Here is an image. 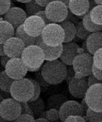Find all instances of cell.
Wrapping results in <instances>:
<instances>
[{
  "mask_svg": "<svg viewBox=\"0 0 102 122\" xmlns=\"http://www.w3.org/2000/svg\"><path fill=\"white\" fill-rule=\"evenodd\" d=\"M3 55H5V50H4V44L0 43V56H3Z\"/></svg>",
  "mask_w": 102,
  "mask_h": 122,
  "instance_id": "7bdbcfd3",
  "label": "cell"
},
{
  "mask_svg": "<svg viewBox=\"0 0 102 122\" xmlns=\"http://www.w3.org/2000/svg\"><path fill=\"white\" fill-rule=\"evenodd\" d=\"M31 81L34 85V95L30 101H34L39 97L40 94H41V87H40V84L37 81L34 80V79H31Z\"/></svg>",
  "mask_w": 102,
  "mask_h": 122,
  "instance_id": "1f68e13d",
  "label": "cell"
},
{
  "mask_svg": "<svg viewBox=\"0 0 102 122\" xmlns=\"http://www.w3.org/2000/svg\"><path fill=\"white\" fill-rule=\"evenodd\" d=\"M86 46L88 52L92 55L98 49L102 48V31L90 33L85 40Z\"/></svg>",
  "mask_w": 102,
  "mask_h": 122,
  "instance_id": "ac0fdd59",
  "label": "cell"
},
{
  "mask_svg": "<svg viewBox=\"0 0 102 122\" xmlns=\"http://www.w3.org/2000/svg\"><path fill=\"white\" fill-rule=\"evenodd\" d=\"M14 80L6 73V72L1 71L0 72V90L10 93V87L12 86Z\"/></svg>",
  "mask_w": 102,
  "mask_h": 122,
  "instance_id": "cb8c5ba5",
  "label": "cell"
},
{
  "mask_svg": "<svg viewBox=\"0 0 102 122\" xmlns=\"http://www.w3.org/2000/svg\"><path fill=\"white\" fill-rule=\"evenodd\" d=\"M64 121L65 122H85L87 121L85 116H79V115H72L68 116Z\"/></svg>",
  "mask_w": 102,
  "mask_h": 122,
  "instance_id": "e575fe53",
  "label": "cell"
},
{
  "mask_svg": "<svg viewBox=\"0 0 102 122\" xmlns=\"http://www.w3.org/2000/svg\"><path fill=\"white\" fill-rule=\"evenodd\" d=\"M11 58L9 57L8 56H7V55H3V56H2L1 57H0V64H2V66H3V67L5 68L6 64H7V62L9 61V60Z\"/></svg>",
  "mask_w": 102,
  "mask_h": 122,
  "instance_id": "ab89813d",
  "label": "cell"
},
{
  "mask_svg": "<svg viewBox=\"0 0 102 122\" xmlns=\"http://www.w3.org/2000/svg\"><path fill=\"white\" fill-rule=\"evenodd\" d=\"M93 65V55L91 53L88 52L79 53L74 58L72 63L74 77L77 78H81L83 77L89 76L92 73Z\"/></svg>",
  "mask_w": 102,
  "mask_h": 122,
  "instance_id": "5b68a950",
  "label": "cell"
},
{
  "mask_svg": "<svg viewBox=\"0 0 102 122\" xmlns=\"http://www.w3.org/2000/svg\"><path fill=\"white\" fill-rule=\"evenodd\" d=\"M41 75L47 83L58 85L66 78V65L58 59L46 61L41 67Z\"/></svg>",
  "mask_w": 102,
  "mask_h": 122,
  "instance_id": "6da1fadb",
  "label": "cell"
},
{
  "mask_svg": "<svg viewBox=\"0 0 102 122\" xmlns=\"http://www.w3.org/2000/svg\"><path fill=\"white\" fill-rule=\"evenodd\" d=\"M36 45L39 46L43 51L45 61H53L59 59L62 53V44L58 46H50L45 44L42 39L41 35L37 37Z\"/></svg>",
  "mask_w": 102,
  "mask_h": 122,
  "instance_id": "2e32d148",
  "label": "cell"
},
{
  "mask_svg": "<svg viewBox=\"0 0 102 122\" xmlns=\"http://www.w3.org/2000/svg\"><path fill=\"white\" fill-rule=\"evenodd\" d=\"M0 114L7 121H14L21 114L20 102L13 97L4 99L0 103Z\"/></svg>",
  "mask_w": 102,
  "mask_h": 122,
  "instance_id": "52a82bcc",
  "label": "cell"
},
{
  "mask_svg": "<svg viewBox=\"0 0 102 122\" xmlns=\"http://www.w3.org/2000/svg\"><path fill=\"white\" fill-rule=\"evenodd\" d=\"M40 117L47 118L49 121H58L60 120L59 110L55 108L48 109V110H47L46 112H44Z\"/></svg>",
  "mask_w": 102,
  "mask_h": 122,
  "instance_id": "f546056e",
  "label": "cell"
},
{
  "mask_svg": "<svg viewBox=\"0 0 102 122\" xmlns=\"http://www.w3.org/2000/svg\"><path fill=\"white\" fill-rule=\"evenodd\" d=\"M29 105L34 113V116H41V115L44 112L45 105L43 99L40 97L37 98L34 101H29Z\"/></svg>",
  "mask_w": 102,
  "mask_h": 122,
  "instance_id": "603a6c76",
  "label": "cell"
},
{
  "mask_svg": "<svg viewBox=\"0 0 102 122\" xmlns=\"http://www.w3.org/2000/svg\"><path fill=\"white\" fill-rule=\"evenodd\" d=\"M21 105V113H26L34 116V113L29 105V102H20Z\"/></svg>",
  "mask_w": 102,
  "mask_h": 122,
  "instance_id": "d590c367",
  "label": "cell"
},
{
  "mask_svg": "<svg viewBox=\"0 0 102 122\" xmlns=\"http://www.w3.org/2000/svg\"><path fill=\"white\" fill-rule=\"evenodd\" d=\"M102 83L100 81L97 80L96 77L93 75V74L91 73L89 76H87V83H88V86H90L92 85H94V84H96V83Z\"/></svg>",
  "mask_w": 102,
  "mask_h": 122,
  "instance_id": "f35d334b",
  "label": "cell"
},
{
  "mask_svg": "<svg viewBox=\"0 0 102 122\" xmlns=\"http://www.w3.org/2000/svg\"><path fill=\"white\" fill-rule=\"evenodd\" d=\"M102 83L89 86L84 99L88 108L94 111L102 112Z\"/></svg>",
  "mask_w": 102,
  "mask_h": 122,
  "instance_id": "ba28073f",
  "label": "cell"
},
{
  "mask_svg": "<svg viewBox=\"0 0 102 122\" xmlns=\"http://www.w3.org/2000/svg\"><path fill=\"white\" fill-rule=\"evenodd\" d=\"M83 50L77 43L72 42L62 43V53L59 57L60 60L66 65L72 66L74 58L79 53H83Z\"/></svg>",
  "mask_w": 102,
  "mask_h": 122,
  "instance_id": "8fae6325",
  "label": "cell"
},
{
  "mask_svg": "<svg viewBox=\"0 0 102 122\" xmlns=\"http://www.w3.org/2000/svg\"><path fill=\"white\" fill-rule=\"evenodd\" d=\"M11 0H0V15H4L11 7Z\"/></svg>",
  "mask_w": 102,
  "mask_h": 122,
  "instance_id": "d6a6232c",
  "label": "cell"
},
{
  "mask_svg": "<svg viewBox=\"0 0 102 122\" xmlns=\"http://www.w3.org/2000/svg\"><path fill=\"white\" fill-rule=\"evenodd\" d=\"M101 88H102V86H101Z\"/></svg>",
  "mask_w": 102,
  "mask_h": 122,
  "instance_id": "db71d44e",
  "label": "cell"
},
{
  "mask_svg": "<svg viewBox=\"0 0 102 122\" xmlns=\"http://www.w3.org/2000/svg\"><path fill=\"white\" fill-rule=\"evenodd\" d=\"M25 11L28 16L30 15H36L38 12L41 10H44V7H42L39 4L36 2L35 0H31V1L26 3L25 5Z\"/></svg>",
  "mask_w": 102,
  "mask_h": 122,
  "instance_id": "4316f807",
  "label": "cell"
},
{
  "mask_svg": "<svg viewBox=\"0 0 102 122\" xmlns=\"http://www.w3.org/2000/svg\"><path fill=\"white\" fill-rule=\"evenodd\" d=\"M96 5H97L94 0H89V11L91 10Z\"/></svg>",
  "mask_w": 102,
  "mask_h": 122,
  "instance_id": "b9f144b4",
  "label": "cell"
},
{
  "mask_svg": "<svg viewBox=\"0 0 102 122\" xmlns=\"http://www.w3.org/2000/svg\"><path fill=\"white\" fill-rule=\"evenodd\" d=\"M35 121L37 122H48L49 121L47 118H43V117H39L37 119H35Z\"/></svg>",
  "mask_w": 102,
  "mask_h": 122,
  "instance_id": "f6af8a7d",
  "label": "cell"
},
{
  "mask_svg": "<svg viewBox=\"0 0 102 122\" xmlns=\"http://www.w3.org/2000/svg\"><path fill=\"white\" fill-rule=\"evenodd\" d=\"M27 17L28 15L26 11L18 7H11L3 15L4 20L9 22L15 29L24 24Z\"/></svg>",
  "mask_w": 102,
  "mask_h": 122,
  "instance_id": "9a60e30c",
  "label": "cell"
},
{
  "mask_svg": "<svg viewBox=\"0 0 102 122\" xmlns=\"http://www.w3.org/2000/svg\"><path fill=\"white\" fill-rule=\"evenodd\" d=\"M48 18L52 23L59 24L67 18L69 8L66 5L59 0H54L44 7Z\"/></svg>",
  "mask_w": 102,
  "mask_h": 122,
  "instance_id": "8992f818",
  "label": "cell"
},
{
  "mask_svg": "<svg viewBox=\"0 0 102 122\" xmlns=\"http://www.w3.org/2000/svg\"><path fill=\"white\" fill-rule=\"evenodd\" d=\"M42 41L50 46H58L63 42L65 34L59 24L50 23L45 25L41 34Z\"/></svg>",
  "mask_w": 102,
  "mask_h": 122,
  "instance_id": "277c9868",
  "label": "cell"
},
{
  "mask_svg": "<svg viewBox=\"0 0 102 122\" xmlns=\"http://www.w3.org/2000/svg\"><path fill=\"white\" fill-rule=\"evenodd\" d=\"M14 121H16V122H24V121L33 122V121H35V118L31 115L26 114V113H21Z\"/></svg>",
  "mask_w": 102,
  "mask_h": 122,
  "instance_id": "836d02e7",
  "label": "cell"
},
{
  "mask_svg": "<svg viewBox=\"0 0 102 122\" xmlns=\"http://www.w3.org/2000/svg\"><path fill=\"white\" fill-rule=\"evenodd\" d=\"M15 29L5 20H0V43L4 44L7 40L15 36Z\"/></svg>",
  "mask_w": 102,
  "mask_h": 122,
  "instance_id": "d6986e66",
  "label": "cell"
},
{
  "mask_svg": "<svg viewBox=\"0 0 102 122\" xmlns=\"http://www.w3.org/2000/svg\"><path fill=\"white\" fill-rule=\"evenodd\" d=\"M4 18H3V17L2 16V15H0V20H3Z\"/></svg>",
  "mask_w": 102,
  "mask_h": 122,
  "instance_id": "816d5d0a",
  "label": "cell"
},
{
  "mask_svg": "<svg viewBox=\"0 0 102 122\" xmlns=\"http://www.w3.org/2000/svg\"><path fill=\"white\" fill-rule=\"evenodd\" d=\"M83 24L85 26V28L90 33L102 31V25H97L92 21V20L90 18V13L89 12L86 13L83 17Z\"/></svg>",
  "mask_w": 102,
  "mask_h": 122,
  "instance_id": "d4e9b609",
  "label": "cell"
},
{
  "mask_svg": "<svg viewBox=\"0 0 102 122\" xmlns=\"http://www.w3.org/2000/svg\"><path fill=\"white\" fill-rule=\"evenodd\" d=\"M16 2H20V3H24V4H26L30 1H31V0H15Z\"/></svg>",
  "mask_w": 102,
  "mask_h": 122,
  "instance_id": "bcb514c9",
  "label": "cell"
},
{
  "mask_svg": "<svg viewBox=\"0 0 102 122\" xmlns=\"http://www.w3.org/2000/svg\"><path fill=\"white\" fill-rule=\"evenodd\" d=\"M14 1H15V0H11V2H14Z\"/></svg>",
  "mask_w": 102,
  "mask_h": 122,
  "instance_id": "f5cc1de1",
  "label": "cell"
},
{
  "mask_svg": "<svg viewBox=\"0 0 102 122\" xmlns=\"http://www.w3.org/2000/svg\"><path fill=\"white\" fill-rule=\"evenodd\" d=\"M35 1H36V2L37 4H39L42 7H45L49 3H50L51 2L54 1V0H35Z\"/></svg>",
  "mask_w": 102,
  "mask_h": 122,
  "instance_id": "60d3db41",
  "label": "cell"
},
{
  "mask_svg": "<svg viewBox=\"0 0 102 122\" xmlns=\"http://www.w3.org/2000/svg\"><path fill=\"white\" fill-rule=\"evenodd\" d=\"M45 25L46 24L43 19L36 15L28 16L23 24L26 34L34 37H37L41 35Z\"/></svg>",
  "mask_w": 102,
  "mask_h": 122,
  "instance_id": "30bf717a",
  "label": "cell"
},
{
  "mask_svg": "<svg viewBox=\"0 0 102 122\" xmlns=\"http://www.w3.org/2000/svg\"><path fill=\"white\" fill-rule=\"evenodd\" d=\"M87 77L77 78L74 76L69 81V91L70 94L77 99H83L85 97L89 86Z\"/></svg>",
  "mask_w": 102,
  "mask_h": 122,
  "instance_id": "5bb4252c",
  "label": "cell"
},
{
  "mask_svg": "<svg viewBox=\"0 0 102 122\" xmlns=\"http://www.w3.org/2000/svg\"><path fill=\"white\" fill-rule=\"evenodd\" d=\"M87 121L90 122H102V112H97L88 108L85 115Z\"/></svg>",
  "mask_w": 102,
  "mask_h": 122,
  "instance_id": "83f0119b",
  "label": "cell"
},
{
  "mask_svg": "<svg viewBox=\"0 0 102 122\" xmlns=\"http://www.w3.org/2000/svg\"><path fill=\"white\" fill-rule=\"evenodd\" d=\"M90 18L97 25H102V5H96L89 11Z\"/></svg>",
  "mask_w": 102,
  "mask_h": 122,
  "instance_id": "484cf974",
  "label": "cell"
},
{
  "mask_svg": "<svg viewBox=\"0 0 102 122\" xmlns=\"http://www.w3.org/2000/svg\"><path fill=\"white\" fill-rule=\"evenodd\" d=\"M11 97L18 102H29L34 95V85L31 79L23 77L14 80L10 87Z\"/></svg>",
  "mask_w": 102,
  "mask_h": 122,
  "instance_id": "3957f363",
  "label": "cell"
},
{
  "mask_svg": "<svg viewBox=\"0 0 102 122\" xmlns=\"http://www.w3.org/2000/svg\"><path fill=\"white\" fill-rule=\"evenodd\" d=\"M3 99H4V97L2 96V94H0V103H1V102H2Z\"/></svg>",
  "mask_w": 102,
  "mask_h": 122,
  "instance_id": "f907efd6",
  "label": "cell"
},
{
  "mask_svg": "<svg viewBox=\"0 0 102 122\" xmlns=\"http://www.w3.org/2000/svg\"><path fill=\"white\" fill-rule=\"evenodd\" d=\"M59 1H61V2H63L65 5H66L68 6V5H69V2L70 0H59Z\"/></svg>",
  "mask_w": 102,
  "mask_h": 122,
  "instance_id": "c3c4849f",
  "label": "cell"
},
{
  "mask_svg": "<svg viewBox=\"0 0 102 122\" xmlns=\"http://www.w3.org/2000/svg\"><path fill=\"white\" fill-rule=\"evenodd\" d=\"M96 5H102V0H94Z\"/></svg>",
  "mask_w": 102,
  "mask_h": 122,
  "instance_id": "7dc6e473",
  "label": "cell"
},
{
  "mask_svg": "<svg viewBox=\"0 0 102 122\" xmlns=\"http://www.w3.org/2000/svg\"><path fill=\"white\" fill-rule=\"evenodd\" d=\"M68 8L73 15L83 18L89 12V0H70Z\"/></svg>",
  "mask_w": 102,
  "mask_h": 122,
  "instance_id": "e0dca14e",
  "label": "cell"
},
{
  "mask_svg": "<svg viewBox=\"0 0 102 122\" xmlns=\"http://www.w3.org/2000/svg\"><path fill=\"white\" fill-rule=\"evenodd\" d=\"M15 36L17 37L18 38L20 39L23 42H24V44L26 45V47L29 46H31V45H35L36 44L37 37H31L29 35H27L24 29V26L23 25L18 26L15 29Z\"/></svg>",
  "mask_w": 102,
  "mask_h": 122,
  "instance_id": "44dd1931",
  "label": "cell"
},
{
  "mask_svg": "<svg viewBox=\"0 0 102 122\" xmlns=\"http://www.w3.org/2000/svg\"><path fill=\"white\" fill-rule=\"evenodd\" d=\"M5 121H7L2 116L1 114H0V122H5Z\"/></svg>",
  "mask_w": 102,
  "mask_h": 122,
  "instance_id": "681fc988",
  "label": "cell"
},
{
  "mask_svg": "<svg viewBox=\"0 0 102 122\" xmlns=\"http://www.w3.org/2000/svg\"><path fill=\"white\" fill-rule=\"evenodd\" d=\"M76 26V37L80 40H85L87 37L90 35V32H89L83 26L82 21H78L75 24Z\"/></svg>",
  "mask_w": 102,
  "mask_h": 122,
  "instance_id": "f1b7e54d",
  "label": "cell"
},
{
  "mask_svg": "<svg viewBox=\"0 0 102 122\" xmlns=\"http://www.w3.org/2000/svg\"><path fill=\"white\" fill-rule=\"evenodd\" d=\"M81 105H82V106H83V109H84V110H85V112L86 113L87 110L88 109V106H87V105L86 104V102H85V101L84 98H83V101H82V102H81Z\"/></svg>",
  "mask_w": 102,
  "mask_h": 122,
  "instance_id": "ee69618b",
  "label": "cell"
},
{
  "mask_svg": "<svg viewBox=\"0 0 102 122\" xmlns=\"http://www.w3.org/2000/svg\"><path fill=\"white\" fill-rule=\"evenodd\" d=\"M26 45L20 39L14 36L4 43V50L7 56L10 58H20Z\"/></svg>",
  "mask_w": 102,
  "mask_h": 122,
  "instance_id": "4fadbf2b",
  "label": "cell"
},
{
  "mask_svg": "<svg viewBox=\"0 0 102 122\" xmlns=\"http://www.w3.org/2000/svg\"><path fill=\"white\" fill-rule=\"evenodd\" d=\"M5 71L11 78L18 80L25 77L28 69L21 58H11L5 66Z\"/></svg>",
  "mask_w": 102,
  "mask_h": 122,
  "instance_id": "9c48e42d",
  "label": "cell"
},
{
  "mask_svg": "<svg viewBox=\"0 0 102 122\" xmlns=\"http://www.w3.org/2000/svg\"><path fill=\"white\" fill-rule=\"evenodd\" d=\"M36 15H38V16H39L41 18H42L46 25H47V24H50V23H52V22L49 20V18H48L46 13H45L44 10H41V11H39V12H38V13L36 14Z\"/></svg>",
  "mask_w": 102,
  "mask_h": 122,
  "instance_id": "74e56055",
  "label": "cell"
},
{
  "mask_svg": "<svg viewBox=\"0 0 102 122\" xmlns=\"http://www.w3.org/2000/svg\"><path fill=\"white\" fill-rule=\"evenodd\" d=\"M72 115L85 116V112L81 103L74 100H67L59 109L60 120L61 121H64L68 116Z\"/></svg>",
  "mask_w": 102,
  "mask_h": 122,
  "instance_id": "7c38bea8",
  "label": "cell"
},
{
  "mask_svg": "<svg viewBox=\"0 0 102 122\" xmlns=\"http://www.w3.org/2000/svg\"><path fill=\"white\" fill-rule=\"evenodd\" d=\"M20 58L29 72L38 71L45 61L42 49L36 44L26 46Z\"/></svg>",
  "mask_w": 102,
  "mask_h": 122,
  "instance_id": "7a4b0ae2",
  "label": "cell"
},
{
  "mask_svg": "<svg viewBox=\"0 0 102 122\" xmlns=\"http://www.w3.org/2000/svg\"><path fill=\"white\" fill-rule=\"evenodd\" d=\"M67 100V98L62 94H53L48 99L47 107L48 109L55 108L59 110L61 105Z\"/></svg>",
  "mask_w": 102,
  "mask_h": 122,
  "instance_id": "7402d4cb",
  "label": "cell"
},
{
  "mask_svg": "<svg viewBox=\"0 0 102 122\" xmlns=\"http://www.w3.org/2000/svg\"><path fill=\"white\" fill-rule=\"evenodd\" d=\"M93 61L96 66L102 70V48L97 50L93 54Z\"/></svg>",
  "mask_w": 102,
  "mask_h": 122,
  "instance_id": "4dcf8cb0",
  "label": "cell"
},
{
  "mask_svg": "<svg viewBox=\"0 0 102 122\" xmlns=\"http://www.w3.org/2000/svg\"><path fill=\"white\" fill-rule=\"evenodd\" d=\"M92 74L97 80L102 82V70L98 68L94 64L93 65L92 67Z\"/></svg>",
  "mask_w": 102,
  "mask_h": 122,
  "instance_id": "8d00e7d4",
  "label": "cell"
},
{
  "mask_svg": "<svg viewBox=\"0 0 102 122\" xmlns=\"http://www.w3.org/2000/svg\"><path fill=\"white\" fill-rule=\"evenodd\" d=\"M61 26L63 28L65 34L63 42H72L76 37V26L69 20H64L59 23Z\"/></svg>",
  "mask_w": 102,
  "mask_h": 122,
  "instance_id": "ffe728a7",
  "label": "cell"
}]
</instances>
